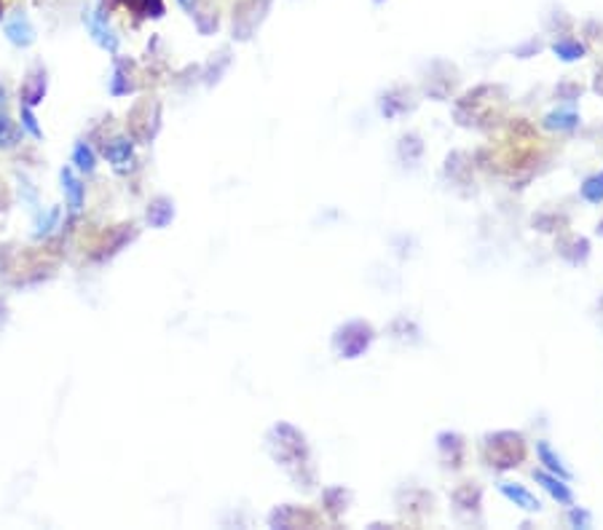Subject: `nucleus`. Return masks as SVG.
<instances>
[{"label": "nucleus", "instance_id": "obj_13", "mask_svg": "<svg viewBox=\"0 0 603 530\" xmlns=\"http://www.w3.org/2000/svg\"><path fill=\"white\" fill-rule=\"evenodd\" d=\"M17 140H20V129L9 116L0 113V148H14Z\"/></svg>", "mask_w": 603, "mask_h": 530}, {"label": "nucleus", "instance_id": "obj_11", "mask_svg": "<svg viewBox=\"0 0 603 530\" xmlns=\"http://www.w3.org/2000/svg\"><path fill=\"white\" fill-rule=\"evenodd\" d=\"M60 220H62L60 207L41 212V215L35 217V239H49V236L60 228Z\"/></svg>", "mask_w": 603, "mask_h": 530}, {"label": "nucleus", "instance_id": "obj_8", "mask_svg": "<svg viewBox=\"0 0 603 530\" xmlns=\"http://www.w3.org/2000/svg\"><path fill=\"white\" fill-rule=\"evenodd\" d=\"M537 483H542V488L550 493L556 501L561 504H571V490L563 485V477L558 479V474H547V472H534Z\"/></svg>", "mask_w": 603, "mask_h": 530}, {"label": "nucleus", "instance_id": "obj_18", "mask_svg": "<svg viewBox=\"0 0 603 530\" xmlns=\"http://www.w3.org/2000/svg\"><path fill=\"white\" fill-rule=\"evenodd\" d=\"M0 99H3V89H0Z\"/></svg>", "mask_w": 603, "mask_h": 530}, {"label": "nucleus", "instance_id": "obj_9", "mask_svg": "<svg viewBox=\"0 0 603 530\" xmlns=\"http://www.w3.org/2000/svg\"><path fill=\"white\" fill-rule=\"evenodd\" d=\"M43 95H46V73H35V76H30L28 84L22 86V99L28 108H35L43 99Z\"/></svg>", "mask_w": 603, "mask_h": 530}, {"label": "nucleus", "instance_id": "obj_4", "mask_svg": "<svg viewBox=\"0 0 603 530\" xmlns=\"http://www.w3.org/2000/svg\"><path fill=\"white\" fill-rule=\"evenodd\" d=\"M105 159H108V164L114 166L116 172H127L134 161L132 140H127V137H116V140H110L108 145H105Z\"/></svg>", "mask_w": 603, "mask_h": 530}, {"label": "nucleus", "instance_id": "obj_10", "mask_svg": "<svg viewBox=\"0 0 603 530\" xmlns=\"http://www.w3.org/2000/svg\"><path fill=\"white\" fill-rule=\"evenodd\" d=\"M172 217H175V207H172V202H166V198H157V202L148 207V223H151L153 228H166L172 223Z\"/></svg>", "mask_w": 603, "mask_h": 530}, {"label": "nucleus", "instance_id": "obj_7", "mask_svg": "<svg viewBox=\"0 0 603 530\" xmlns=\"http://www.w3.org/2000/svg\"><path fill=\"white\" fill-rule=\"evenodd\" d=\"M71 164H73V170L80 172V174L95 172L97 170L95 148H91L89 142H76V148H73V155H71Z\"/></svg>", "mask_w": 603, "mask_h": 530}, {"label": "nucleus", "instance_id": "obj_12", "mask_svg": "<svg viewBox=\"0 0 603 530\" xmlns=\"http://www.w3.org/2000/svg\"><path fill=\"white\" fill-rule=\"evenodd\" d=\"M537 453H539V458H542V464L547 466V469H550L552 474H558V477H569V472L563 469V464H561V458H558L556 453H552V447L547 445V442H537Z\"/></svg>", "mask_w": 603, "mask_h": 530}, {"label": "nucleus", "instance_id": "obj_15", "mask_svg": "<svg viewBox=\"0 0 603 530\" xmlns=\"http://www.w3.org/2000/svg\"><path fill=\"white\" fill-rule=\"evenodd\" d=\"M584 198H588V202H593V204H599L601 198H603V177H593V180H588V183H584Z\"/></svg>", "mask_w": 603, "mask_h": 530}, {"label": "nucleus", "instance_id": "obj_5", "mask_svg": "<svg viewBox=\"0 0 603 530\" xmlns=\"http://www.w3.org/2000/svg\"><path fill=\"white\" fill-rule=\"evenodd\" d=\"M134 89H137V86H134L132 73H129V67L118 62V65L114 67V73H110V78H108V91L114 97H127V95H132Z\"/></svg>", "mask_w": 603, "mask_h": 530}, {"label": "nucleus", "instance_id": "obj_3", "mask_svg": "<svg viewBox=\"0 0 603 530\" xmlns=\"http://www.w3.org/2000/svg\"><path fill=\"white\" fill-rule=\"evenodd\" d=\"M3 33H6V39H9V43H14V46H20V48H28L35 43V28L24 11H17L11 20H6Z\"/></svg>", "mask_w": 603, "mask_h": 530}, {"label": "nucleus", "instance_id": "obj_17", "mask_svg": "<svg viewBox=\"0 0 603 530\" xmlns=\"http://www.w3.org/2000/svg\"><path fill=\"white\" fill-rule=\"evenodd\" d=\"M574 123H577L574 116H550L547 127H563V129H569V127H574Z\"/></svg>", "mask_w": 603, "mask_h": 530}, {"label": "nucleus", "instance_id": "obj_2", "mask_svg": "<svg viewBox=\"0 0 603 530\" xmlns=\"http://www.w3.org/2000/svg\"><path fill=\"white\" fill-rule=\"evenodd\" d=\"M60 180H62V193H65L67 212H71V215H80V209H84L86 204V185L80 183V177L73 166H65V170L60 172Z\"/></svg>", "mask_w": 603, "mask_h": 530}, {"label": "nucleus", "instance_id": "obj_1", "mask_svg": "<svg viewBox=\"0 0 603 530\" xmlns=\"http://www.w3.org/2000/svg\"><path fill=\"white\" fill-rule=\"evenodd\" d=\"M84 28L89 30L91 41H95L99 48H105V52H110V54L118 52V46H121V39H118L116 28L110 24L108 14H105V9H99V6H95V9H86L84 11Z\"/></svg>", "mask_w": 603, "mask_h": 530}, {"label": "nucleus", "instance_id": "obj_6", "mask_svg": "<svg viewBox=\"0 0 603 530\" xmlns=\"http://www.w3.org/2000/svg\"><path fill=\"white\" fill-rule=\"evenodd\" d=\"M499 490L505 493V496L509 498V501L515 504V507L526 509V511H539L542 509V504H539V498L534 496V493H528L526 488H520V485H513V483H502Z\"/></svg>", "mask_w": 603, "mask_h": 530}, {"label": "nucleus", "instance_id": "obj_16", "mask_svg": "<svg viewBox=\"0 0 603 530\" xmlns=\"http://www.w3.org/2000/svg\"><path fill=\"white\" fill-rule=\"evenodd\" d=\"M556 54L561 60H580L582 57V46L580 43H569V41H563V43H556Z\"/></svg>", "mask_w": 603, "mask_h": 530}, {"label": "nucleus", "instance_id": "obj_14", "mask_svg": "<svg viewBox=\"0 0 603 530\" xmlns=\"http://www.w3.org/2000/svg\"><path fill=\"white\" fill-rule=\"evenodd\" d=\"M22 132H28L33 140H43L39 116H35V110L28 108V105H22Z\"/></svg>", "mask_w": 603, "mask_h": 530}]
</instances>
